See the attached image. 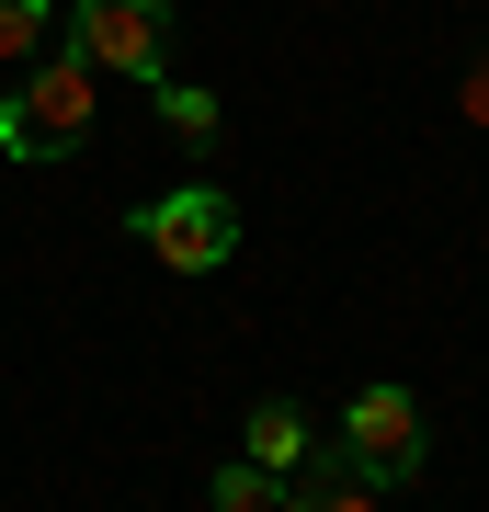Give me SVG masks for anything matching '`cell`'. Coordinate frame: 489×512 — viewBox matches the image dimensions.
Instances as JSON below:
<instances>
[{
  "label": "cell",
  "mask_w": 489,
  "mask_h": 512,
  "mask_svg": "<svg viewBox=\"0 0 489 512\" xmlns=\"http://www.w3.org/2000/svg\"><path fill=\"white\" fill-rule=\"evenodd\" d=\"M137 251L171 262V274H217V262L239 251V205L217 183H182V194H148L137 205Z\"/></svg>",
  "instance_id": "7a4b0ae2"
},
{
  "label": "cell",
  "mask_w": 489,
  "mask_h": 512,
  "mask_svg": "<svg viewBox=\"0 0 489 512\" xmlns=\"http://www.w3.org/2000/svg\"><path fill=\"white\" fill-rule=\"evenodd\" d=\"M46 46H57V12H46V0H0V57H23V69H35Z\"/></svg>",
  "instance_id": "ba28073f"
},
{
  "label": "cell",
  "mask_w": 489,
  "mask_h": 512,
  "mask_svg": "<svg viewBox=\"0 0 489 512\" xmlns=\"http://www.w3.org/2000/svg\"><path fill=\"white\" fill-rule=\"evenodd\" d=\"M285 512H387V501H376V478H364L353 456H308L296 490H285Z\"/></svg>",
  "instance_id": "5b68a950"
},
{
  "label": "cell",
  "mask_w": 489,
  "mask_h": 512,
  "mask_svg": "<svg viewBox=\"0 0 489 512\" xmlns=\"http://www.w3.org/2000/svg\"><path fill=\"white\" fill-rule=\"evenodd\" d=\"M160 46H171V12L160 0H69V57L91 69H126V80H160Z\"/></svg>",
  "instance_id": "3957f363"
},
{
  "label": "cell",
  "mask_w": 489,
  "mask_h": 512,
  "mask_svg": "<svg viewBox=\"0 0 489 512\" xmlns=\"http://www.w3.org/2000/svg\"><path fill=\"white\" fill-rule=\"evenodd\" d=\"M91 103H103V69L57 46V57H35V80L0 103V148H12V160H69L91 137Z\"/></svg>",
  "instance_id": "6da1fadb"
},
{
  "label": "cell",
  "mask_w": 489,
  "mask_h": 512,
  "mask_svg": "<svg viewBox=\"0 0 489 512\" xmlns=\"http://www.w3.org/2000/svg\"><path fill=\"white\" fill-rule=\"evenodd\" d=\"M160 114H171V137H182V148H217V103H205L194 80H160Z\"/></svg>",
  "instance_id": "9c48e42d"
},
{
  "label": "cell",
  "mask_w": 489,
  "mask_h": 512,
  "mask_svg": "<svg viewBox=\"0 0 489 512\" xmlns=\"http://www.w3.org/2000/svg\"><path fill=\"white\" fill-rule=\"evenodd\" d=\"M217 512H285V478L251 467V456H228V467H217Z\"/></svg>",
  "instance_id": "52a82bcc"
},
{
  "label": "cell",
  "mask_w": 489,
  "mask_h": 512,
  "mask_svg": "<svg viewBox=\"0 0 489 512\" xmlns=\"http://www.w3.org/2000/svg\"><path fill=\"white\" fill-rule=\"evenodd\" d=\"M342 456H353L364 478H410V467H421V399H410V387H353Z\"/></svg>",
  "instance_id": "277c9868"
},
{
  "label": "cell",
  "mask_w": 489,
  "mask_h": 512,
  "mask_svg": "<svg viewBox=\"0 0 489 512\" xmlns=\"http://www.w3.org/2000/svg\"><path fill=\"white\" fill-rule=\"evenodd\" d=\"M239 456L273 467V478H296V467L319 456V444H308V410H296V399H262V410H251V433H239Z\"/></svg>",
  "instance_id": "8992f818"
},
{
  "label": "cell",
  "mask_w": 489,
  "mask_h": 512,
  "mask_svg": "<svg viewBox=\"0 0 489 512\" xmlns=\"http://www.w3.org/2000/svg\"><path fill=\"white\" fill-rule=\"evenodd\" d=\"M455 103H467V126H489V57L467 69V92H455Z\"/></svg>",
  "instance_id": "30bf717a"
}]
</instances>
